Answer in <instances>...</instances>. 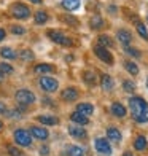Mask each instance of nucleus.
Segmentation results:
<instances>
[{
  "label": "nucleus",
  "instance_id": "nucleus-27",
  "mask_svg": "<svg viewBox=\"0 0 148 156\" xmlns=\"http://www.w3.org/2000/svg\"><path fill=\"white\" fill-rule=\"evenodd\" d=\"M83 78H84V81L89 83V84H93V86L96 84V73L93 72V70H88V72H84Z\"/></svg>",
  "mask_w": 148,
  "mask_h": 156
},
{
  "label": "nucleus",
  "instance_id": "nucleus-33",
  "mask_svg": "<svg viewBox=\"0 0 148 156\" xmlns=\"http://www.w3.org/2000/svg\"><path fill=\"white\" fill-rule=\"evenodd\" d=\"M124 51L128 53L129 56H132V58H140V51L136 48H131V46H124Z\"/></svg>",
  "mask_w": 148,
  "mask_h": 156
},
{
  "label": "nucleus",
  "instance_id": "nucleus-30",
  "mask_svg": "<svg viewBox=\"0 0 148 156\" xmlns=\"http://www.w3.org/2000/svg\"><path fill=\"white\" fill-rule=\"evenodd\" d=\"M6 151H8V154L10 156H24V153L19 150V148H16V147H6Z\"/></svg>",
  "mask_w": 148,
  "mask_h": 156
},
{
  "label": "nucleus",
  "instance_id": "nucleus-17",
  "mask_svg": "<svg viewBox=\"0 0 148 156\" xmlns=\"http://www.w3.org/2000/svg\"><path fill=\"white\" fill-rule=\"evenodd\" d=\"M37 121H40V123H43V124H46V126H56V124L59 123V119L56 118V116L40 115V116H37Z\"/></svg>",
  "mask_w": 148,
  "mask_h": 156
},
{
  "label": "nucleus",
  "instance_id": "nucleus-12",
  "mask_svg": "<svg viewBox=\"0 0 148 156\" xmlns=\"http://www.w3.org/2000/svg\"><path fill=\"white\" fill-rule=\"evenodd\" d=\"M76 97H78V91H76L75 88H67V89L62 91V99L67 101V102H73Z\"/></svg>",
  "mask_w": 148,
  "mask_h": 156
},
{
  "label": "nucleus",
  "instance_id": "nucleus-8",
  "mask_svg": "<svg viewBox=\"0 0 148 156\" xmlns=\"http://www.w3.org/2000/svg\"><path fill=\"white\" fill-rule=\"evenodd\" d=\"M94 53H96V56H97L100 61L107 62V64H113V56L110 54L108 49H105V48H102V46H96V48H94Z\"/></svg>",
  "mask_w": 148,
  "mask_h": 156
},
{
  "label": "nucleus",
  "instance_id": "nucleus-16",
  "mask_svg": "<svg viewBox=\"0 0 148 156\" xmlns=\"http://www.w3.org/2000/svg\"><path fill=\"white\" fill-rule=\"evenodd\" d=\"M111 113H113L115 116H118V118L126 116V108H124V105H123V104H119V102L111 104Z\"/></svg>",
  "mask_w": 148,
  "mask_h": 156
},
{
  "label": "nucleus",
  "instance_id": "nucleus-19",
  "mask_svg": "<svg viewBox=\"0 0 148 156\" xmlns=\"http://www.w3.org/2000/svg\"><path fill=\"white\" fill-rule=\"evenodd\" d=\"M146 147H148V142H146V139H145L143 136H139V137L136 139V142H134V148H136L137 151L146 150Z\"/></svg>",
  "mask_w": 148,
  "mask_h": 156
},
{
  "label": "nucleus",
  "instance_id": "nucleus-23",
  "mask_svg": "<svg viewBox=\"0 0 148 156\" xmlns=\"http://www.w3.org/2000/svg\"><path fill=\"white\" fill-rule=\"evenodd\" d=\"M69 156H84V150L81 147H76V145H70L69 150H67Z\"/></svg>",
  "mask_w": 148,
  "mask_h": 156
},
{
  "label": "nucleus",
  "instance_id": "nucleus-22",
  "mask_svg": "<svg viewBox=\"0 0 148 156\" xmlns=\"http://www.w3.org/2000/svg\"><path fill=\"white\" fill-rule=\"evenodd\" d=\"M100 84H102V88L105 91H111V89H113V80H111L110 75H102Z\"/></svg>",
  "mask_w": 148,
  "mask_h": 156
},
{
  "label": "nucleus",
  "instance_id": "nucleus-21",
  "mask_svg": "<svg viewBox=\"0 0 148 156\" xmlns=\"http://www.w3.org/2000/svg\"><path fill=\"white\" fill-rule=\"evenodd\" d=\"M35 73H51L54 72V67L49 66V64H38V66H35Z\"/></svg>",
  "mask_w": 148,
  "mask_h": 156
},
{
  "label": "nucleus",
  "instance_id": "nucleus-20",
  "mask_svg": "<svg viewBox=\"0 0 148 156\" xmlns=\"http://www.w3.org/2000/svg\"><path fill=\"white\" fill-rule=\"evenodd\" d=\"M118 40L121 41L124 46H128V45L131 43L132 37H131V34H129L128 30H118Z\"/></svg>",
  "mask_w": 148,
  "mask_h": 156
},
{
  "label": "nucleus",
  "instance_id": "nucleus-31",
  "mask_svg": "<svg viewBox=\"0 0 148 156\" xmlns=\"http://www.w3.org/2000/svg\"><path fill=\"white\" fill-rule=\"evenodd\" d=\"M137 32L140 34V37H142V38H148V32H146V27L142 24V23H137Z\"/></svg>",
  "mask_w": 148,
  "mask_h": 156
},
{
  "label": "nucleus",
  "instance_id": "nucleus-44",
  "mask_svg": "<svg viewBox=\"0 0 148 156\" xmlns=\"http://www.w3.org/2000/svg\"><path fill=\"white\" fill-rule=\"evenodd\" d=\"M146 21H148V16H146Z\"/></svg>",
  "mask_w": 148,
  "mask_h": 156
},
{
  "label": "nucleus",
  "instance_id": "nucleus-6",
  "mask_svg": "<svg viewBox=\"0 0 148 156\" xmlns=\"http://www.w3.org/2000/svg\"><path fill=\"white\" fill-rule=\"evenodd\" d=\"M58 86H59L58 80H54L51 76H41L40 78V88L43 91H46V93H54L58 89Z\"/></svg>",
  "mask_w": 148,
  "mask_h": 156
},
{
  "label": "nucleus",
  "instance_id": "nucleus-26",
  "mask_svg": "<svg viewBox=\"0 0 148 156\" xmlns=\"http://www.w3.org/2000/svg\"><path fill=\"white\" fill-rule=\"evenodd\" d=\"M124 67H126V70H128L131 75H137L139 73V67L134 62H131V61H126L124 62Z\"/></svg>",
  "mask_w": 148,
  "mask_h": 156
},
{
  "label": "nucleus",
  "instance_id": "nucleus-43",
  "mask_svg": "<svg viewBox=\"0 0 148 156\" xmlns=\"http://www.w3.org/2000/svg\"><path fill=\"white\" fill-rule=\"evenodd\" d=\"M146 86H148V78H146Z\"/></svg>",
  "mask_w": 148,
  "mask_h": 156
},
{
  "label": "nucleus",
  "instance_id": "nucleus-32",
  "mask_svg": "<svg viewBox=\"0 0 148 156\" xmlns=\"http://www.w3.org/2000/svg\"><path fill=\"white\" fill-rule=\"evenodd\" d=\"M123 88H124V91H128V93H134V91H136V84H134V81L126 80V81H123Z\"/></svg>",
  "mask_w": 148,
  "mask_h": 156
},
{
  "label": "nucleus",
  "instance_id": "nucleus-7",
  "mask_svg": "<svg viewBox=\"0 0 148 156\" xmlns=\"http://www.w3.org/2000/svg\"><path fill=\"white\" fill-rule=\"evenodd\" d=\"M94 145H96V150L100 153V154H107V156L111 154V147H110V144H108V140L99 137V139H96Z\"/></svg>",
  "mask_w": 148,
  "mask_h": 156
},
{
  "label": "nucleus",
  "instance_id": "nucleus-1",
  "mask_svg": "<svg viewBox=\"0 0 148 156\" xmlns=\"http://www.w3.org/2000/svg\"><path fill=\"white\" fill-rule=\"evenodd\" d=\"M129 108L134 121L137 123H148V104L145 99L134 96L129 99Z\"/></svg>",
  "mask_w": 148,
  "mask_h": 156
},
{
  "label": "nucleus",
  "instance_id": "nucleus-38",
  "mask_svg": "<svg viewBox=\"0 0 148 156\" xmlns=\"http://www.w3.org/2000/svg\"><path fill=\"white\" fill-rule=\"evenodd\" d=\"M40 153H41V154H48V153H49V148H48L46 145H43V148L40 150Z\"/></svg>",
  "mask_w": 148,
  "mask_h": 156
},
{
  "label": "nucleus",
  "instance_id": "nucleus-4",
  "mask_svg": "<svg viewBox=\"0 0 148 156\" xmlns=\"http://www.w3.org/2000/svg\"><path fill=\"white\" fill-rule=\"evenodd\" d=\"M11 16H15L16 19H26V18H29L30 16V10H29V6H26L23 3H15V5H11Z\"/></svg>",
  "mask_w": 148,
  "mask_h": 156
},
{
  "label": "nucleus",
  "instance_id": "nucleus-36",
  "mask_svg": "<svg viewBox=\"0 0 148 156\" xmlns=\"http://www.w3.org/2000/svg\"><path fill=\"white\" fill-rule=\"evenodd\" d=\"M64 21L67 24H70V26H76V24H78V21H75V18H72V16H65Z\"/></svg>",
  "mask_w": 148,
  "mask_h": 156
},
{
  "label": "nucleus",
  "instance_id": "nucleus-28",
  "mask_svg": "<svg viewBox=\"0 0 148 156\" xmlns=\"http://www.w3.org/2000/svg\"><path fill=\"white\" fill-rule=\"evenodd\" d=\"M91 27L93 29H100V27H104V19L100 16H94L93 19H91Z\"/></svg>",
  "mask_w": 148,
  "mask_h": 156
},
{
  "label": "nucleus",
  "instance_id": "nucleus-14",
  "mask_svg": "<svg viewBox=\"0 0 148 156\" xmlns=\"http://www.w3.org/2000/svg\"><path fill=\"white\" fill-rule=\"evenodd\" d=\"M70 119H72L75 124H80V126H84V124L89 123V121H88V116L81 115V113H78V112H73L72 115H70Z\"/></svg>",
  "mask_w": 148,
  "mask_h": 156
},
{
  "label": "nucleus",
  "instance_id": "nucleus-24",
  "mask_svg": "<svg viewBox=\"0 0 148 156\" xmlns=\"http://www.w3.org/2000/svg\"><path fill=\"white\" fill-rule=\"evenodd\" d=\"M48 21V13L46 11H37L35 13V24H45Z\"/></svg>",
  "mask_w": 148,
  "mask_h": 156
},
{
  "label": "nucleus",
  "instance_id": "nucleus-11",
  "mask_svg": "<svg viewBox=\"0 0 148 156\" xmlns=\"http://www.w3.org/2000/svg\"><path fill=\"white\" fill-rule=\"evenodd\" d=\"M76 112L81 113V115H84V116H89V115H93V113H94V107L91 104L83 102V104L76 105Z\"/></svg>",
  "mask_w": 148,
  "mask_h": 156
},
{
  "label": "nucleus",
  "instance_id": "nucleus-37",
  "mask_svg": "<svg viewBox=\"0 0 148 156\" xmlns=\"http://www.w3.org/2000/svg\"><path fill=\"white\" fill-rule=\"evenodd\" d=\"M5 113H6V107L3 102H0V115H5Z\"/></svg>",
  "mask_w": 148,
  "mask_h": 156
},
{
  "label": "nucleus",
  "instance_id": "nucleus-9",
  "mask_svg": "<svg viewBox=\"0 0 148 156\" xmlns=\"http://www.w3.org/2000/svg\"><path fill=\"white\" fill-rule=\"evenodd\" d=\"M30 136L38 139V140H46L48 139V131L45 129V127H38V126H32L30 127Z\"/></svg>",
  "mask_w": 148,
  "mask_h": 156
},
{
  "label": "nucleus",
  "instance_id": "nucleus-34",
  "mask_svg": "<svg viewBox=\"0 0 148 156\" xmlns=\"http://www.w3.org/2000/svg\"><path fill=\"white\" fill-rule=\"evenodd\" d=\"M21 58L26 59V61H32L33 59V53L30 51V49H24V51L21 53Z\"/></svg>",
  "mask_w": 148,
  "mask_h": 156
},
{
  "label": "nucleus",
  "instance_id": "nucleus-40",
  "mask_svg": "<svg viewBox=\"0 0 148 156\" xmlns=\"http://www.w3.org/2000/svg\"><path fill=\"white\" fill-rule=\"evenodd\" d=\"M32 3H41V0H30Z\"/></svg>",
  "mask_w": 148,
  "mask_h": 156
},
{
  "label": "nucleus",
  "instance_id": "nucleus-13",
  "mask_svg": "<svg viewBox=\"0 0 148 156\" xmlns=\"http://www.w3.org/2000/svg\"><path fill=\"white\" fill-rule=\"evenodd\" d=\"M81 2L80 0H62V8L67 10V11H75L80 8Z\"/></svg>",
  "mask_w": 148,
  "mask_h": 156
},
{
  "label": "nucleus",
  "instance_id": "nucleus-3",
  "mask_svg": "<svg viewBox=\"0 0 148 156\" xmlns=\"http://www.w3.org/2000/svg\"><path fill=\"white\" fill-rule=\"evenodd\" d=\"M48 37L51 38L54 43L62 45V46H72V45H73L72 38L65 37V35L62 34V32H59V30H48Z\"/></svg>",
  "mask_w": 148,
  "mask_h": 156
},
{
  "label": "nucleus",
  "instance_id": "nucleus-18",
  "mask_svg": "<svg viewBox=\"0 0 148 156\" xmlns=\"http://www.w3.org/2000/svg\"><path fill=\"white\" fill-rule=\"evenodd\" d=\"M97 46H102V48H113V40H111L108 35H100V37L97 38Z\"/></svg>",
  "mask_w": 148,
  "mask_h": 156
},
{
  "label": "nucleus",
  "instance_id": "nucleus-35",
  "mask_svg": "<svg viewBox=\"0 0 148 156\" xmlns=\"http://www.w3.org/2000/svg\"><path fill=\"white\" fill-rule=\"evenodd\" d=\"M11 32L15 35H23L26 32V29H24V27H21V26H11Z\"/></svg>",
  "mask_w": 148,
  "mask_h": 156
},
{
  "label": "nucleus",
  "instance_id": "nucleus-2",
  "mask_svg": "<svg viewBox=\"0 0 148 156\" xmlns=\"http://www.w3.org/2000/svg\"><path fill=\"white\" fill-rule=\"evenodd\" d=\"M16 102L21 107H26V105H30L35 102V94L29 89H19L16 93Z\"/></svg>",
  "mask_w": 148,
  "mask_h": 156
},
{
  "label": "nucleus",
  "instance_id": "nucleus-25",
  "mask_svg": "<svg viewBox=\"0 0 148 156\" xmlns=\"http://www.w3.org/2000/svg\"><path fill=\"white\" fill-rule=\"evenodd\" d=\"M0 56L5 58V59H15L16 58V53L13 51L11 48H2V49H0Z\"/></svg>",
  "mask_w": 148,
  "mask_h": 156
},
{
  "label": "nucleus",
  "instance_id": "nucleus-15",
  "mask_svg": "<svg viewBox=\"0 0 148 156\" xmlns=\"http://www.w3.org/2000/svg\"><path fill=\"white\" fill-rule=\"evenodd\" d=\"M107 137L113 142V144H118V142H121V132H119L116 127H108L107 129Z\"/></svg>",
  "mask_w": 148,
  "mask_h": 156
},
{
  "label": "nucleus",
  "instance_id": "nucleus-42",
  "mask_svg": "<svg viewBox=\"0 0 148 156\" xmlns=\"http://www.w3.org/2000/svg\"><path fill=\"white\" fill-rule=\"evenodd\" d=\"M2 127H3V124H2V121H0V131H2Z\"/></svg>",
  "mask_w": 148,
  "mask_h": 156
},
{
  "label": "nucleus",
  "instance_id": "nucleus-5",
  "mask_svg": "<svg viewBox=\"0 0 148 156\" xmlns=\"http://www.w3.org/2000/svg\"><path fill=\"white\" fill-rule=\"evenodd\" d=\"M15 140L21 147H29L32 144V136H30V132H27L26 129H16L15 131Z\"/></svg>",
  "mask_w": 148,
  "mask_h": 156
},
{
  "label": "nucleus",
  "instance_id": "nucleus-41",
  "mask_svg": "<svg viewBox=\"0 0 148 156\" xmlns=\"http://www.w3.org/2000/svg\"><path fill=\"white\" fill-rule=\"evenodd\" d=\"M123 156H132V153H129V151H126V153H124Z\"/></svg>",
  "mask_w": 148,
  "mask_h": 156
},
{
  "label": "nucleus",
  "instance_id": "nucleus-29",
  "mask_svg": "<svg viewBox=\"0 0 148 156\" xmlns=\"http://www.w3.org/2000/svg\"><path fill=\"white\" fill-rule=\"evenodd\" d=\"M0 73L2 75H10V73H13V67L8 66V64H5V62H2L0 64Z\"/></svg>",
  "mask_w": 148,
  "mask_h": 156
},
{
  "label": "nucleus",
  "instance_id": "nucleus-10",
  "mask_svg": "<svg viewBox=\"0 0 148 156\" xmlns=\"http://www.w3.org/2000/svg\"><path fill=\"white\" fill-rule=\"evenodd\" d=\"M69 134H70L73 139H84V137H86V131H84L83 127L76 126V124L69 127Z\"/></svg>",
  "mask_w": 148,
  "mask_h": 156
},
{
  "label": "nucleus",
  "instance_id": "nucleus-39",
  "mask_svg": "<svg viewBox=\"0 0 148 156\" xmlns=\"http://www.w3.org/2000/svg\"><path fill=\"white\" fill-rule=\"evenodd\" d=\"M5 35H6V34H5V30H3V29H0V41H2V40L5 38Z\"/></svg>",
  "mask_w": 148,
  "mask_h": 156
}]
</instances>
